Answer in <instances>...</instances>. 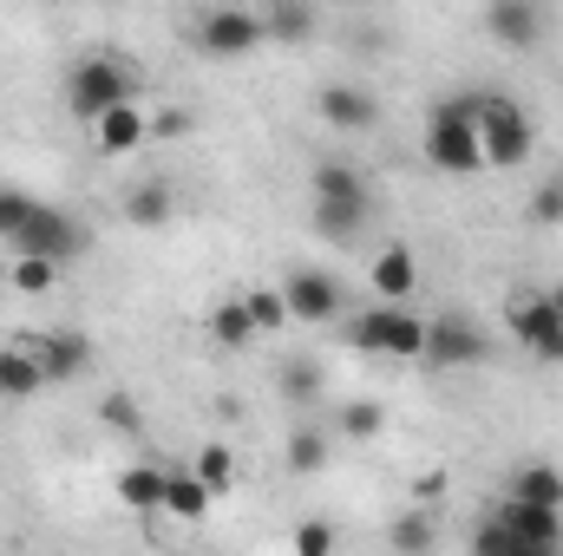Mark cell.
Instances as JSON below:
<instances>
[{"instance_id": "1", "label": "cell", "mask_w": 563, "mask_h": 556, "mask_svg": "<svg viewBox=\"0 0 563 556\" xmlns=\"http://www.w3.org/2000/svg\"><path fill=\"white\" fill-rule=\"evenodd\" d=\"M478 105H485V92H465V99H439V105H432V119H426V164H432V170H452V177L485 170V151H478Z\"/></svg>"}, {"instance_id": "2", "label": "cell", "mask_w": 563, "mask_h": 556, "mask_svg": "<svg viewBox=\"0 0 563 556\" xmlns=\"http://www.w3.org/2000/svg\"><path fill=\"white\" fill-rule=\"evenodd\" d=\"M478 151H485L492 170H518V164L538 151V132H531V119H525L518 99L485 92V105H478Z\"/></svg>"}, {"instance_id": "3", "label": "cell", "mask_w": 563, "mask_h": 556, "mask_svg": "<svg viewBox=\"0 0 563 556\" xmlns=\"http://www.w3.org/2000/svg\"><path fill=\"white\" fill-rule=\"evenodd\" d=\"M119 99H132V73H125L119 59H106V53H99V59H79V66L66 73V112H73V119H86V125H92V119H99V112H112Z\"/></svg>"}, {"instance_id": "4", "label": "cell", "mask_w": 563, "mask_h": 556, "mask_svg": "<svg viewBox=\"0 0 563 556\" xmlns=\"http://www.w3.org/2000/svg\"><path fill=\"white\" fill-rule=\"evenodd\" d=\"M13 243V256H53V263H73V256H86V243H92V230L86 223H73L66 210H46V203H33V216L7 236Z\"/></svg>"}, {"instance_id": "5", "label": "cell", "mask_w": 563, "mask_h": 556, "mask_svg": "<svg viewBox=\"0 0 563 556\" xmlns=\"http://www.w3.org/2000/svg\"><path fill=\"white\" fill-rule=\"evenodd\" d=\"M269 33H263V13H250V7H210L203 20H197V46L210 53V59H243V53H256Z\"/></svg>"}, {"instance_id": "6", "label": "cell", "mask_w": 563, "mask_h": 556, "mask_svg": "<svg viewBox=\"0 0 563 556\" xmlns=\"http://www.w3.org/2000/svg\"><path fill=\"white\" fill-rule=\"evenodd\" d=\"M492 354V341L465 321V314H439V321H426V360L432 367H478Z\"/></svg>"}, {"instance_id": "7", "label": "cell", "mask_w": 563, "mask_h": 556, "mask_svg": "<svg viewBox=\"0 0 563 556\" xmlns=\"http://www.w3.org/2000/svg\"><path fill=\"white\" fill-rule=\"evenodd\" d=\"M511 334H518L538 360H563V308L551 301V294L511 301Z\"/></svg>"}, {"instance_id": "8", "label": "cell", "mask_w": 563, "mask_h": 556, "mask_svg": "<svg viewBox=\"0 0 563 556\" xmlns=\"http://www.w3.org/2000/svg\"><path fill=\"white\" fill-rule=\"evenodd\" d=\"M498 518L511 524V537H518V551L525 556L563 551V504H525V498H505Z\"/></svg>"}, {"instance_id": "9", "label": "cell", "mask_w": 563, "mask_h": 556, "mask_svg": "<svg viewBox=\"0 0 563 556\" xmlns=\"http://www.w3.org/2000/svg\"><path fill=\"white\" fill-rule=\"evenodd\" d=\"M282 294H288V314H295V321L328 327V321L341 314V281L321 276V269H295V276L282 281Z\"/></svg>"}, {"instance_id": "10", "label": "cell", "mask_w": 563, "mask_h": 556, "mask_svg": "<svg viewBox=\"0 0 563 556\" xmlns=\"http://www.w3.org/2000/svg\"><path fill=\"white\" fill-rule=\"evenodd\" d=\"M485 26H492L511 53H525V46L544 33V0H492V7H485Z\"/></svg>"}, {"instance_id": "11", "label": "cell", "mask_w": 563, "mask_h": 556, "mask_svg": "<svg viewBox=\"0 0 563 556\" xmlns=\"http://www.w3.org/2000/svg\"><path fill=\"white\" fill-rule=\"evenodd\" d=\"M92 138H99L106 157H125V151H139V144L151 138V119H144L132 99H119L112 112H99V119H92Z\"/></svg>"}, {"instance_id": "12", "label": "cell", "mask_w": 563, "mask_h": 556, "mask_svg": "<svg viewBox=\"0 0 563 556\" xmlns=\"http://www.w3.org/2000/svg\"><path fill=\"white\" fill-rule=\"evenodd\" d=\"M367 216H374V190L367 197H314V230L328 243H354L367 230Z\"/></svg>"}, {"instance_id": "13", "label": "cell", "mask_w": 563, "mask_h": 556, "mask_svg": "<svg viewBox=\"0 0 563 556\" xmlns=\"http://www.w3.org/2000/svg\"><path fill=\"white\" fill-rule=\"evenodd\" d=\"M314 112L334 125V132H367L380 112H374V99L361 92V86H321V99H314Z\"/></svg>"}, {"instance_id": "14", "label": "cell", "mask_w": 563, "mask_h": 556, "mask_svg": "<svg viewBox=\"0 0 563 556\" xmlns=\"http://www.w3.org/2000/svg\"><path fill=\"white\" fill-rule=\"evenodd\" d=\"M46 367V380H79L92 367V341L86 334H46V341H26Z\"/></svg>"}, {"instance_id": "15", "label": "cell", "mask_w": 563, "mask_h": 556, "mask_svg": "<svg viewBox=\"0 0 563 556\" xmlns=\"http://www.w3.org/2000/svg\"><path fill=\"white\" fill-rule=\"evenodd\" d=\"M177 216V190L164 177H144L139 190H125V223L132 230H164Z\"/></svg>"}, {"instance_id": "16", "label": "cell", "mask_w": 563, "mask_h": 556, "mask_svg": "<svg viewBox=\"0 0 563 556\" xmlns=\"http://www.w3.org/2000/svg\"><path fill=\"white\" fill-rule=\"evenodd\" d=\"M46 387V367L33 347H0V400H33Z\"/></svg>"}, {"instance_id": "17", "label": "cell", "mask_w": 563, "mask_h": 556, "mask_svg": "<svg viewBox=\"0 0 563 556\" xmlns=\"http://www.w3.org/2000/svg\"><path fill=\"white\" fill-rule=\"evenodd\" d=\"M413 281H420V269H413V249H407V243H387V249L374 256V288H380L387 301H407Z\"/></svg>"}, {"instance_id": "18", "label": "cell", "mask_w": 563, "mask_h": 556, "mask_svg": "<svg viewBox=\"0 0 563 556\" xmlns=\"http://www.w3.org/2000/svg\"><path fill=\"white\" fill-rule=\"evenodd\" d=\"M210 498H217V491H210L197 471H164V511H177L184 524H197V518L210 511Z\"/></svg>"}, {"instance_id": "19", "label": "cell", "mask_w": 563, "mask_h": 556, "mask_svg": "<svg viewBox=\"0 0 563 556\" xmlns=\"http://www.w3.org/2000/svg\"><path fill=\"white\" fill-rule=\"evenodd\" d=\"M511 498H525V504H563V471L544 465V458L518 465V471H511Z\"/></svg>"}, {"instance_id": "20", "label": "cell", "mask_w": 563, "mask_h": 556, "mask_svg": "<svg viewBox=\"0 0 563 556\" xmlns=\"http://www.w3.org/2000/svg\"><path fill=\"white\" fill-rule=\"evenodd\" d=\"M263 33H269V40H282V46H301V40L314 33V7H308V0H269Z\"/></svg>"}, {"instance_id": "21", "label": "cell", "mask_w": 563, "mask_h": 556, "mask_svg": "<svg viewBox=\"0 0 563 556\" xmlns=\"http://www.w3.org/2000/svg\"><path fill=\"white\" fill-rule=\"evenodd\" d=\"M210 334H217V347H230V354H243L250 341H256V321H250V301L243 294H230L217 314H210Z\"/></svg>"}, {"instance_id": "22", "label": "cell", "mask_w": 563, "mask_h": 556, "mask_svg": "<svg viewBox=\"0 0 563 556\" xmlns=\"http://www.w3.org/2000/svg\"><path fill=\"white\" fill-rule=\"evenodd\" d=\"M387 354H394V360H420L426 354V321L407 314L400 301H387Z\"/></svg>"}, {"instance_id": "23", "label": "cell", "mask_w": 563, "mask_h": 556, "mask_svg": "<svg viewBox=\"0 0 563 556\" xmlns=\"http://www.w3.org/2000/svg\"><path fill=\"white\" fill-rule=\"evenodd\" d=\"M119 498H125L132 511H164V471H157V465L119 471Z\"/></svg>"}, {"instance_id": "24", "label": "cell", "mask_w": 563, "mask_h": 556, "mask_svg": "<svg viewBox=\"0 0 563 556\" xmlns=\"http://www.w3.org/2000/svg\"><path fill=\"white\" fill-rule=\"evenodd\" d=\"M341 341L354 354H387V301L367 308V314H354V321H341Z\"/></svg>"}, {"instance_id": "25", "label": "cell", "mask_w": 563, "mask_h": 556, "mask_svg": "<svg viewBox=\"0 0 563 556\" xmlns=\"http://www.w3.org/2000/svg\"><path fill=\"white\" fill-rule=\"evenodd\" d=\"M328 452H334V438H328L321 425H301V432L288 438V471H301V478H314V471L328 465Z\"/></svg>"}, {"instance_id": "26", "label": "cell", "mask_w": 563, "mask_h": 556, "mask_svg": "<svg viewBox=\"0 0 563 556\" xmlns=\"http://www.w3.org/2000/svg\"><path fill=\"white\" fill-rule=\"evenodd\" d=\"M276 387H282L288 407H308V400H321V367H314V360H282Z\"/></svg>"}, {"instance_id": "27", "label": "cell", "mask_w": 563, "mask_h": 556, "mask_svg": "<svg viewBox=\"0 0 563 556\" xmlns=\"http://www.w3.org/2000/svg\"><path fill=\"white\" fill-rule=\"evenodd\" d=\"M380 425H387V407H380V400H347V407L334 413V432H341V438H374Z\"/></svg>"}, {"instance_id": "28", "label": "cell", "mask_w": 563, "mask_h": 556, "mask_svg": "<svg viewBox=\"0 0 563 556\" xmlns=\"http://www.w3.org/2000/svg\"><path fill=\"white\" fill-rule=\"evenodd\" d=\"M314 197H367V177L354 164H314Z\"/></svg>"}, {"instance_id": "29", "label": "cell", "mask_w": 563, "mask_h": 556, "mask_svg": "<svg viewBox=\"0 0 563 556\" xmlns=\"http://www.w3.org/2000/svg\"><path fill=\"white\" fill-rule=\"evenodd\" d=\"M387 544H394L400 556H420V551H432V544H439V531H432V518H426V511H407V518L387 531Z\"/></svg>"}, {"instance_id": "30", "label": "cell", "mask_w": 563, "mask_h": 556, "mask_svg": "<svg viewBox=\"0 0 563 556\" xmlns=\"http://www.w3.org/2000/svg\"><path fill=\"white\" fill-rule=\"evenodd\" d=\"M243 301H250V321H256V334H269V327H282V321H295L282 288H250Z\"/></svg>"}, {"instance_id": "31", "label": "cell", "mask_w": 563, "mask_h": 556, "mask_svg": "<svg viewBox=\"0 0 563 556\" xmlns=\"http://www.w3.org/2000/svg\"><path fill=\"white\" fill-rule=\"evenodd\" d=\"M197 478H203L210 491H230V485H236V458H230V445H203V452H197Z\"/></svg>"}, {"instance_id": "32", "label": "cell", "mask_w": 563, "mask_h": 556, "mask_svg": "<svg viewBox=\"0 0 563 556\" xmlns=\"http://www.w3.org/2000/svg\"><path fill=\"white\" fill-rule=\"evenodd\" d=\"M53 276H59L53 256H13V288H20V294H46Z\"/></svg>"}, {"instance_id": "33", "label": "cell", "mask_w": 563, "mask_h": 556, "mask_svg": "<svg viewBox=\"0 0 563 556\" xmlns=\"http://www.w3.org/2000/svg\"><path fill=\"white\" fill-rule=\"evenodd\" d=\"M472 551H478V556H525V551H518V537H511V524H505L498 511L472 531Z\"/></svg>"}, {"instance_id": "34", "label": "cell", "mask_w": 563, "mask_h": 556, "mask_svg": "<svg viewBox=\"0 0 563 556\" xmlns=\"http://www.w3.org/2000/svg\"><path fill=\"white\" fill-rule=\"evenodd\" d=\"M334 551V524H321V518H314V524H301V531H295V556H328Z\"/></svg>"}, {"instance_id": "35", "label": "cell", "mask_w": 563, "mask_h": 556, "mask_svg": "<svg viewBox=\"0 0 563 556\" xmlns=\"http://www.w3.org/2000/svg\"><path fill=\"white\" fill-rule=\"evenodd\" d=\"M26 216H33V197H20V190H0V236H13Z\"/></svg>"}, {"instance_id": "36", "label": "cell", "mask_w": 563, "mask_h": 556, "mask_svg": "<svg viewBox=\"0 0 563 556\" xmlns=\"http://www.w3.org/2000/svg\"><path fill=\"white\" fill-rule=\"evenodd\" d=\"M99 419H106V425H112V432H139V407H132V400H125V393H112V400H106V407H99Z\"/></svg>"}, {"instance_id": "37", "label": "cell", "mask_w": 563, "mask_h": 556, "mask_svg": "<svg viewBox=\"0 0 563 556\" xmlns=\"http://www.w3.org/2000/svg\"><path fill=\"white\" fill-rule=\"evenodd\" d=\"M531 223H563V184H544L531 197Z\"/></svg>"}, {"instance_id": "38", "label": "cell", "mask_w": 563, "mask_h": 556, "mask_svg": "<svg viewBox=\"0 0 563 556\" xmlns=\"http://www.w3.org/2000/svg\"><path fill=\"white\" fill-rule=\"evenodd\" d=\"M190 132V119L184 112H164V119H151V138H184Z\"/></svg>"}, {"instance_id": "39", "label": "cell", "mask_w": 563, "mask_h": 556, "mask_svg": "<svg viewBox=\"0 0 563 556\" xmlns=\"http://www.w3.org/2000/svg\"><path fill=\"white\" fill-rule=\"evenodd\" d=\"M551 301H558V308H563V288H551Z\"/></svg>"}]
</instances>
